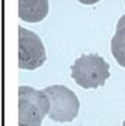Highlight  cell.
Segmentation results:
<instances>
[{
	"label": "cell",
	"instance_id": "cell-2",
	"mask_svg": "<svg viewBox=\"0 0 125 126\" xmlns=\"http://www.w3.org/2000/svg\"><path fill=\"white\" fill-rule=\"evenodd\" d=\"M49 100L48 118L57 123H71L78 115L79 101L76 94L64 85H52L43 89Z\"/></svg>",
	"mask_w": 125,
	"mask_h": 126
},
{
	"label": "cell",
	"instance_id": "cell-3",
	"mask_svg": "<svg viewBox=\"0 0 125 126\" xmlns=\"http://www.w3.org/2000/svg\"><path fill=\"white\" fill-rule=\"evenodd\" d=\"M108 64L99 55H84L77 59L71 67L72 78L83 89H96L109 77Z\"/></svg>",
	"mask_w": 125,
	"mask_h": 126
},
{
	"label": "cell",
	"instance_id": "cell-6",
	"mask_svg": "<svg viewBox=\"0 0 125 126\" xmlns=\"http://www.w3.org/2000/svg\"><path fill=\"white\" fill-rule=\"evenodd\" d=\"M123 126H125V125H123Z\"/></svg>",
	"mask_w": 125,
	"mask_h": 126
},
{
	"label": "cell",
	"instance_id": "cell-4",
	"mask_svg": "<svg viewBox=\"0 0 125 126\" xmlns=\"http://www.w3.org/2000/svg\"><path fill=\"white\" fill-rule=\"evenodd\" d=\"M20 32V49H19V67L34 70L43 64L46 60L43 47L34 34L19 28Z\"/></svg>",
	"mask_w": 125,
	"mask_h": 126
},
{
	"label": "cell",
	"instance_id": "cell-1",
	"mask_svg": "<svg viewBox=\"0 0 125 126\" xmlns=\"http://www.w3.org/2000/svg\"><path fill=\"white\" fill-rule=\"evenodd\" d=\"M49 100L43 90L20 85L18 88V126H41L49 112Z\"/></svg>",
	"mask_w": 125,
	"mask_h": 126
},
{
	"label": "cell",
	"instance_id": "cell-5",
	"mask_svg": "<svg viewBox=\"0 0 125 126\" xmlns=\"http://www.w3.org/2000/svg\"><path fill=\"white\" fill-rule=\"evenodd\" d=\"M112 53L118 64L125 67V16L119 20L117 34L112 40Z\"/></svg>",
	"mask_w": 125,
	"mask_h": 126
}]
</instances>
